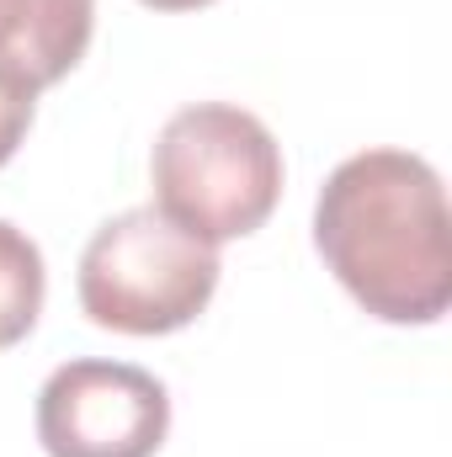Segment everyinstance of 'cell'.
Masks as SVG:
<instances>
[{
    "label": "cell",
    "mask_w": 452,
    "mask_h": 457,
    "mask_svg": "<svg viewBox=\"0 0 452 457\" xmlns=\"http://www.w3.org/2000/svg\"><path fill=\"white\" fill-rule=\"evenodd\" d=\"M448 192L410 149L340 160L314 203V250L383 325H437L452 303Z\"/></svg>",
    "instance_id": "obj_1"
},
{
    "label": "cell",
    "mask_w": 452,
    "mask_h": 457,
    "mask_svg": "<svg viewBox=\"0 0 452 457\" xmlns=\"http://www.w3.org/2000/svg\"><path fill=\"white\" fill-rule=\"evenodd\" d=\"M155 208L208 245L245 239L282 197V149L272 128L229 102H192L155 138Z\"/></svg>",
    "instance_id": "obj_2"
},
{
    "label": "cell",
    "mask_w": 452,
    "mask_h": 457,
    "mask_svg": "<svg viewBox=\"0 0 452 457\" xmlns=\"http://www.w3.org/2000/svg\"><path fill=\"white\" fill-rule=\"evenodd\" d=\"M219 287V245L165 219L160 208H128L91 234L80 255V309L117 336L187 330Z\"/></svg>",
    "instance_id": "obj_3"
},
{
    "label": "cell",
    "mask_w": 452,
    "mask_h": 457,
    "mask_svg": "<svg viewBox=\"0 0 452 457\" xmlns=\"http://www.w3.org/2000/svg\"><path fill=\"white\" fill-rule=\"evenodd\" d=\"M171 431V394L133 361L80 356L38 388V442L48 457H155Z\"/></svg>",
    "instance_id": "obj_4"
},
{
    "label": "cell",
    "mask_w": 452,
    "mask_h": 457,
    "mask_svg": "<svg viewBox=\"0 0 452 457\" xmlns=\"http://www.w3.org/2000/svg\"><path fill=\"white\" fill-rule=\"evenodd\" d=\"M91 32L96 0H0V75L38 96L86 59Z\"/></svg>",
    "instance_id": "obj_5"
},
{
    "label": "cell",
    "mask_w": 452,
    "mask_h": 457,
    "mask_svg": "<svg viewBox=\"0 0 452 457\" xmlns=\"http://www.w3.org/2000/svg\"><path fill=\"white\" fill-rule=\"evenodd\" d=\"M43 293H48L43 250L16 224L0 219V351L32 336V325L43 314Z\"/></svg>",
    "instance_id": "obj_6"
},
{
    "label": "cell",
    "mask_w": 452,
    "mask_h": 457,
    "mask_svg": "<svg viewBox=\"0 0 452 457\" xmlns=\"http://www.w3.org/2000/svg\"><path fill=\"white\" fill-rule=\"evenodd\" d=\"M32 107H38V96L27 86H16L11 75H0V165L21 149V138L32 128Z\"/></svg>",
    "instance_id": "obj_7"
},
{
    "label": "cell",
    "mask_w": 452,
    "mask_h": 457,
    "mask_svg": "<svg viewBox=\"0 0 452 457\" xmlns=\"http://www.w3.org/2000/svg\"><path fill=\"white\" fill-rule=\"evenodd\" d=\"M138 5H149V11H203L213 0H138Z\"/></svg>",
    "instance_id": "obj_8"
}]
</instances>
